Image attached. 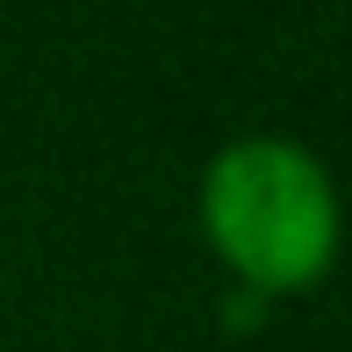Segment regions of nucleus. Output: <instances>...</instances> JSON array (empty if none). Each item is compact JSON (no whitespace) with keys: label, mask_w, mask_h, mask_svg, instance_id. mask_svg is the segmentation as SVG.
I'll return each instance as SVG.
<instances>
[{"label":"nucleus","mask_w":352,"mask_h":352,"mask_svg":"<svg viewBox=\"0 0 352 352\" xmlns=\"http://www.w3.org/2000/svg\"><path fill=\"white\" fill-rule=\"evenodd\" d=\"M195 216L230 287L259 302L324 287L345 252V201L331 166L302 137H280V130L216 144L195 187Z\"/></svg>","instance_id":"nucleus-1"},{"label":"nucleus","mask_w":352,"mask_h":352,"mask_svg":"<svg viewBox=\"0 0 352 352\" xmlns=\"http://www.w3.org/2000/svg\"><path fill=\"white\" fill-rule=\"evenodd\" d=\"M266 309H274V302L245 295V287H230V295H223V324H230V331H259V324H266Z\"/></svg>","instance_id":"nucleus-2"}]
</instances>
